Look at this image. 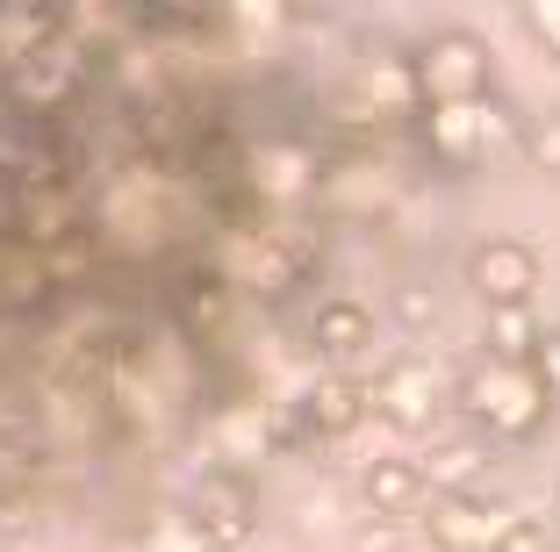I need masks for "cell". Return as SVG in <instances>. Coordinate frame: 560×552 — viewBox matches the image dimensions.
Here are the masks:
<instances>
[{"label":"cell","mask_w":560,"mask_h":552,"mask_svg":"<svg viewBox=\"0 0 560 552\" xmlns=\"http://www.w3.org/2000/svg\"><path fill=\"white\" fill-rule=\"evenodd\" d=\"M453 402H460L489 438H511V445H532L546 423H553V395H546V380L532 374V366H495V359H481L475 374L453 388Z\"/></svg>","instance_id":"1"},{"label":"cell","mask_w":560,"mask_h":552,"mask_svg":"<svg viewBox=\"0 0 560 552\" xmlns=\"http://www.w3.org/2000/svg\"><path fill=\"white\" fill-rule=\"evenodd\" d=\"M94 80V50H80L66 30L50 36L36 58H22L15 72H0V108H22V115H58L86 94Z\"/></svg>","instance_id":"2"},{"label":"cell","mask_w":560,"mask_h":552,"mask_svg":"<svg viewBox=\"0 0 560 552\" xmlns=\"http://www.w3.org/2000/svg\"><path fill=\"white\" fill-rule=\"evenodd\" d=\"M424 137H431V151H439L445 165H481L489 151H511V144H525V130H517V115L503 108V101H445V108H431L424 115Z\"/></svg>","instance_id":"3"},{"label":"cell","mask_w":560,"mask_h":552,"mask_svg":"<svg viewBox=\"0 0 560 552\" xmlns=\"http://www.w3.org/2000/svg\"><path fill=\"white\" fill-rule=\"evenodd\" d=\"M417 94L431 101V108H445V101H481L489 94V44L467 30H445L424 44V58L410 66Z\"/></svg>","instance_id":"4"},{"label":"cell","mask_w":560,"mask_h":552,"mask_svg":"<svg viewBox=\"0 0 560 552\" xmlns=\"http://www.w3.org/2000/svg\"><path fill=\"white\" fill-rule=\"evenodd\" d=\"M180 517L195 524V538H201L209 552H237L252 531H259V495H252L245 473L223 467V473H209V481L195 488V503H187Z\"/></svg>","instance_id":"5"},{"label":"cell","mask_w":560,"mask_h":552,"mask_svg":"<svg viewBox=\"0 0 560 552\" xmlns=\"http://www.w3.org/2000/svg\"><path fill=\"white\" fill-rule=\"evenodd\" d=\"M511 531V509L489 503V495H431V517H424V545L431 552H495Z\"/></svg>","instance_id":"6"},{"label":"cell","mask_w":560,"mask_h":552,"mask_svg":"<svg viewBox=\"0 0 560 552\" xmlns=\"http://www.w3.org/2000/svg\"><path fill=\"white\" fill-rule=\"evenodd\" d=\"M467 287H475L489 309H532V294H539V251L517 244V237L475 244V259H467Z\"/></svg>","instance_id":"7"},{"label":"cell","mask_w":560,"mask_h":552,"mask_svg":"<svg viewBox=\"0 0 560 552\" xmlns=\"http://www.w3.org/2000/svg\"><path fill=\"white\" fill-rule=\"evenodd\" d=\"M366 409L396 423V431H431V416L445 409V380L431 359H396V366H381V380L366 388Z\"/></svg>","instance_id":"8"},{"label":"cell","mask_w":560,"mask_h":552,"mask_svg":"<svg viewBox=\"0 0 560 552\" xmlns=\"http://www.w3.org/2000/svg\"><path fill=\"white\" fill-rule=\"evenodd\" d=\"M360 416H366V380L352 374H324L302 395V431L310 438H346V431H360Z\"/></svg>","instance_id":"9"},{"label":"cell","mask_w":560,"mask_h":552,"mask_svg":"<svg viewBox=\"0 0 560 552\" xmlns=\"http://www.w3.org/2000/svg\"><path fill=\"white\" fill-rule=\"evenodd\" d=\"M360 488H366V509H374L381 524L417 517V509L431 503V488H424V473H417V459H374V467L360 473Z\"/></svg>","instance_id":"10"},{"label":"cell","mask_w":560,"mask_h":552,"mask_svg":"<svg viewBox=\"0 0 560 552\" xmlns=\"http://www.w3.org/2000/svg\"><path fill=\"white\" fill-rule=\"evenodd\" d=\"M310 338H316V352H324V359L352 366V359L374 352V316H366L360 302H346V294H338V302H324V309H316Z\"/></svg>","instance_id":"11"},{"label":"cell","mask_w":560,"mask_h":552,"mask_svg":"<svg viewBox=\"0 0 560 552\" xmlns=\"http://www.w3.org/2000/svg\"><path fill=\"white\" fill-rule=\"evenodd\" d=\"M266 445H273V409L266 402H231L215 409V453L237 467H252V459H266Z\"/></svg>","instance_id":"12"},{"label":"cell","mask_w":560,"mask_h":552,"mask_svg":"<svg viewBox=\"0 0 560 552\" xmlns=\"http://www.w3.org/2000/svg\"><path fill=\"white\" fill-rule=\"evenodd\" d=\"M50 36H58V8H36V0H8V8H0V72H15L22 58H36Z\"/></svg>","instance_id":"13"},{"label":"cell","mask_w":560,"mask_h":552,"mask_svg":"<svg viewBox=\"0 0 560 552\" xmlns=\"http://www.w3.org/2000/svg\"><path fill=\"white\" fill-rule=\"evenodd\" d=\"M539 316L532 309H489V359L495 366H539Z\"/></svg>","instance_id":"14"},{"label":"cell","mask_w":560,"mask_h":552,"mask_svg":"<svg viewBox=\"0 0 560 552\" xmlns=\"http://www.w3.org/2000/svg\"><path fill=\"white\" fill-rule=\"evenodd\" d=\"M44 294H50L44 251H30V244H8V251H0V309H36Z\"/></svg>","instance_id":"15"},{"label":"cell","mask_w":560,"mask_h":552,"mask_svg":"<svg viewBox=\"0 0 560 552\" xmlns=\"http://www.w3.org/2000/svg\"><path fill=\"white\" fill-rule=\"evenodd\" d=\"M481 438H453V445H439L431 459H417V473H424V488L431 495H467V481L481 473Z\"/></svg>","instance_id":"16"},{"label":"cell","mask_w":560,"mask_h":552,"mask_svg":"<svg viewBox=\"0 0 560 552\" xmlns=\"http://www.w3.org/2000/svg\"><path fill=\"white\" fill-rule=\"evenodd\" d=\"M252 179H259V195H273V201L310 195V151H295V144L259 151V158H252Z\"/></svg>","instance_id":"17"},{"label":"cell","mask_w":560,"mask_h":552,"mask_svg":"<svg viewBox=\"0 0 560 552\" xmlns=\"http://www.w3.org/2000/svg\"><path fill=\"white\" fill-rule=\"evenodd\" d=\"M495 552H560V538H553V524L546 517H511V531H503V545Z\"/></svg>","instance_id":"18"},{"label":"cell","mask_w":560,"mask_h":552,"mask_svg":"<svg viewBox=\"0 0 560 552\" xmlns=\"http://www.w3.org/2000/svg\"><path fill=\"white\" fill-rule=\"evenodd\" d=\"M151 552H209V545L195 538L187 517H159V524H151Z\"/></svg>","instance_id":"19"},{"label":"cell","mask_w":560,"mask_h":552,"mask_svg":"<svg viewBox=\"0 0 560 552\" xmlns=\"http://www.w3.org/2000/svg\"><path fill=\"white\" fill-rule=\"evenodd\" d=\"M525 30L560 58V0H532V8H525Z\"/></svg>","instance_id":"20"},{"label":"cell","mask_w":560,"mask_h":552,"mask_svg":"<svg viewBox=\"0 0 560 552\" xmlns=\"http://www.w3.org/2000/svg\"><path fill=\"white\" fill-rule=\"evenodd\" d=\"M517 151H525L532 165H546V173H560V122H546V130H532V137H525Z\"/></svg>","instance_id":"21"},{"label":"cell","mask_w":560,"mask_h":552,"mask_svg":"<svg viewBox=\"0 0 560 552\" xmlns=\"http://www.w3.org/2000/svg\"><path fill=\"white\" fill-rule=\"evenodd\" d=\"M396 309H402V324H410V330H431V324H439V302H431L424 287H402Z\"/></svg>","instance_id":"22"},{"label":"cell","mask_w":560,"mask_h":552,"mask_svg":"<svg viewBox=\"0 0 560 552\" xmlns=\"http://www.w3.org/2000/svg\"><path fill=\"white\" fill-rule=\"evenodd\" d=\"M352 552H402V524H366L352 538Z\"/></svg>","instance_id":"23"},{"label":"cell","mask_w":560,"mask_h":552,"mask_svg":"<svg viewBox=\"0 0 560 552\" xmlns=\"http://www.w3.org/2000/svg\"><path fill=\"white\" fill-rule=\"evenodd\" d=\"M532 374L546 380V395H553V409H560V338H546V344H539V366H532Z\"/></svg>","instance_id":"24"},{"label":"cell","mask_w":560,"mask_h":552,"mask_svg":"<svg viewBox=\"0 0 560 552\" xmlns=\"http://www.w3.org/2000/svg\"><path fill=\"white\" fill-rule=\"evenodd\" d=\"M553 416H560V409H553Z\"/></svg>","instance_id":"25"}]
</instances>
